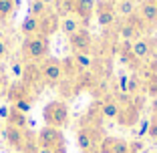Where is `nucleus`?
Listing matches in <instances>:
<instances>
[{"label": "nucleus", "mask_w": 157, "mask_h": 153, "mask_svg": "<svg viewBox=\"0 0 157 153\" xmlns=\"http://www.w3.org/2000/svg\"><path fill=\"white\" fill-rule=\"evenodd\" d=\"M147 89H149V95L157 97V75H151V79L147 83Z\"/></svg>", "instance_id": "nucleus-26"}, {"label": "nucleus", "mask_w": 157, "mask_h": 153, "mask_svg": "<svg viewBox=\"0 0 157 153\" xmlns=\"http://www.w3.org/2000/svg\"><path fill=\"white\" fill-rule=\"evenodd\" d=\"M36 143L38 147H48L55 149L56 153H65V139L60 135V129H55V127L44 125L36 135Z\"/></svg>", "instance_id": "nucleus-4"}, {"label": "nucleus", "mask_w": 157, "mask_h": 153, "mask_svg": "<svg viewBox=\"0 0 157 153\" xmlns=\"http://www.w3.org/2000/svg\"><path fill=\"white\" fill-rule=\"evenodd\" d=\"M8 111H10V107H0V117H8Z\"/></svg>", "instance_id": "nucleus-31"}, {"label": "nucleus", "mask_w": 157, "mask_h": 153, "mask_svg": "<svg viewBox=\"0 0 157 153\" xmlns=\"http://www.w3.org/2000/svg\"><path fill=\"white\" fill-rule=\"evenodd\" d=\"M95 12H97V22L103 28H111L117 20V10L115 4L111 0H99L97 6H95Z\"/></svg>", "instance_id": "nucleus-8"}, {"label": "nucleus", "mask_w": 157, "mask_h": 153, "mask_svg": "<svg viewBox=\"0 0 157 153\" xmlns=\"http://www.w3.org/2000/svg\"><path fill=\"white\" fill-rule=\"evenodd\" d=\"M111 2H113V4H117V2H121V0H111Z\"/></svg>", "instance_id": "nucleus-34"}, {"label": "nucleus", "mask_w": 157, "mask_h": 153, "mask_svg": "<svg viewBox=\"0 0 157 153\" xmlns=\"http://www.w3.org/2000/svg\"><path fill=\"white\" fill-rule=\"evenodd\" d=\"M36 153H56V151H55V149H48V147H38Z\"/></svg>", "instance_id": "nucleus-32"}, {"label": "nucleus", "mask_w": 157, "mask_h": 153, "mask_svg": "<svg viewBox=\"0 0 157 153\" xmlns=\"http://www.w3.org/2000/svg\"><path fill=\"white\" fill-rule=\"evenodd\" d=\"M69 2H71V14H75L83 22H87L91 18L93 12H95V6H97L95 0H69Z\"/></svg>", "instance_id": "nucleus-13"}, {"label": "nucleus", "mask_w": 157, "mask_h": 153, "mask_svg": "<svg viewBox=\"0 0 157 153\" xmlns=\"http://www.w3.org/2000/svg\"><path fill=\"white\" fill-rule=\"evenodd\" d=\"M75 141L81 153H97L99 145H101L97 137V129H89V127H78L75 133Z\"/></svg>", "instance_id": "nucleus-6"}, {"label": "nucleus", "mask_w": 157, "mask_h": 153, "mask_svg": "<svg viewBox=\"0 0 157 153\" xmlns=\"http://www.w3.org/2000/svg\"><path fill=\"white\" fill-rule=\"evenodd\" d=\"M12 75L14 77H18V79H22V75H24V67L20 60H14L12 63Z\"/></svg>", "instance_id": "nucleus-25"}, {"label": "nucleus", "mask_w": 157, "mask_h": 153, "mask_svg": "<svg viewBox=\"0 0 157 153\" xmlns=\"http://www.w3.org/2000/svg\"><path fill=\"white\" fill-rule=\"evenodd\" d=\"M81 22L83 20H78L75 14H67V16H63L60 18V33L63 34H67V36H71V34H75L78 30V28H85V26H81Z\"/></svg>", "instance_id": "nucleus-17"}, {"label": "nucleus", "mask_w": 157, "mask_h": 153, "mask_svg": "<svg viewBox=\"0 0 157 153\" xmlns=\"http://www.w3.org/2000/svg\"><path fill=\"white\" fill-rule=\"evenodd\" d=\"M149 137L151 139H157V115L151 117V121H149Z\"/></svg>", "instance_id": "nucleus-24"}, {"label": "nucleus", "mask_w": 157, "mask_h": 153, "mask_svg": "<svg viewBox=\"0 0 157 153\" xmlns=\"http://www.w3.org/2000/svg\"><path fill=\"white\" fill-rule=\"evenodd\" d=\"M20 33H22L24 36L38 34V18L36 16H30V14H28L26 18L22 20V24H20Z\"/></svg>", "instance_id": "nucleus-19"}, {"label": "nucleus", "mask_w": 157, "mask_h": 153, "mask_svg": "<svg viewBox=\"0 0 157 153\" xmlns=\"http://www.w3.org/2000/svg\"><path fill=\"white\" fill-rule=\"evenodd\" d=\"M6 125H12V127H16V129H26L28 119H26V115H24V113H20L18 109H14V107L10 105L8 117H6Z\"/></svg>", "instance_id": "nucleus-18"}, {"label": "nucleus", "mask_w": 157, "mask_h": 153, "mask_svg": "<svg viewBox=\"0 0 157 153\" xmlns=\"http://www.w3.org/2000/svg\"><path fill=\"white\" fill-rule=\"evenodd\" d=\"M129 52L133 55V59H137V60H149L153 55H155V47H153V40H151V38H147V36L137 38V40L131 42Z\"/></svg>", "instance_id": "nucleus-9"}, {"label": "nucleus", "mask_w": 157, "mask_h": 153, "mask_svg": "<svg viewBox=\"0 0 157 153\" xmlns=\"http://www.w3.org/2000/svg\"><path fill=\"white\" fill-rule=\"evenodd\" d=\"M16 8V0H0V20H6Z\"/></svg>", "instance_id": "nucleus-22"}, {"label": "nucleus", "mask_w": 157, "mask_h": 153, "mask_svg": "<svg viewBox=\"0 0 157 153\" xmlns=\"http://www.w3.org/2000/svg\"><path fill=\"white\" fill-rule=\"evenodd\" d=\"M127 83H129V79H127V77H121V91H123V93H127Z\"/></svg>", "instance_id": "nucleus-29"}, {"label": "nucleus", "mask_w": 157, "mask_h": 153, "mask_svg": "<svg viewBox=\"0 0 157 153\" xmlns=\"http://www.w3.org/2000/svg\"><path fill=\"white\" fill-rule=\"evenodd\" d=\"M6 55H8V42L0 36V59H4Z\"/></svg>", "instance_id": "nucleus-27"}, {"label": "nucleus", "mask_w": 157, "mask_h": 153, "mask_svg": "<svg viewBox=\"0 0 157 153\" xmlns=\"http://www.w3.org/2000/svg\"><path fill=\"white\" fill-rule=\"evenodd\" d=\"M153 115H157V97L153 99Z\"/></svg>", "instance_id": "nucleus-33"}, {"label": "nucleus", "mask_w": 157, "mask_h": 153, "mask_svg": "<svg viewBox=\"0 0 157 153\" xmlns=\"http://www.w3.org/2000/svg\"><path fill=\"white\" fill-rule=\"evenodd\" d=\"M2 135H4V141L12 149H16V151H20V153L24 151V145H26V139H28V135H26L24 129H16V127H12V125H6L4 131H2Z\"/></svg>", "instance_id": "nucleus-10"}, {"label": "nucleus", "mask_w": 157, "mask_h": 153, "mask_svg": "<svg viewBox=\"0 0 157 153\" xmlns=\"http://www.w3.org/2000/svg\"><path fill=\"white\" fill-rule=\"evenodd\" d=\"M99 151L101 153H133L131 143L119 137H103L101 145H99Z\"/></svg>", "instance_id": "nucleus-12"}, {"label": "nucleus", "mask_w": 157, "mask_h": 153, "mask_svg": "<svg viewBox=\"0 0 157 153\" xmlns=\"http://www.w3.org/2000/svg\"><path fill=\"white\" fill-rule=\"evenodd\" d=\"M135 8H137V4H135L133 0H121V2L115 4L117 16H125V18H131L135 14Z\"/></svg>", "instance_id": "nucleus-20"}, {"label": "nucleus", "mask_w": 157, "mask_h": 153, "mask_svg": "<svg viewBox=\"0 0 157 153\" xmlns=\"http://www.w3.org/2000/svg\"><path fill=\"white\" fill-rule=\"evenodd\" d=\"M133 18L141 26V30H151V28L157 26V6L153 2H149V0L139 2L137 8H135Z\"/></svg>", "instance_id": "nucleus-3"}, {"label": "nucleus", "mask_w": 157, "mask_h": 153, "mask_svg": "<svg viewBox=\"0 0 157 153\" xmlns=\"http://www.w3.org/2000/svg\"><path fill=\"white\" fill-rule=\"evenodd\" d=\"M38 2H40V4H44L46 8H51V6H55L59 0H38Z\"/></svg>", "instance_id": "nucleus-30"}, {"label": "nucleus", "mask_w": 157, "mask_h": 153, "mask_svg": "<svg viewBox=\"0 0 157 153\" xmlns=\"http://www.w3.org/2000/svg\"><path fill=\"white\" fill-rule=\"evenodd\" d=\"M46 10H48V8H46L44 4H40L38 0H33V4H30V8H28V14H30V16H36V18H40Z\"/></svg>", "instance_id": "nucleus-23"}, {"label": "nucleus", "mask_w": 157, "mask_h": 153, "mask_svg": "<svg viewBox=\"0 0 157 153\" xmlns=\"http://www.w3.org/2000/svg\"><path fill=\"white\" fill-rule=\"evenodd\" d=\"M69 105L65 101H51L46 103L44 109H42V121L44 125L55 127V129H63V127L69 125Z\"/></svg>", "instance_id": "nucleus-1"}, {"label": "nucleus", "mask_w": 157, "mask_h": 153, "mask_svg": "<svg viewBox=\"0 0 157 153\" xmlns=\"http://www.w3.org/2000/svg\"><path fill=\"white\" fill-rule=\"evenodd\" d=\"M48 38L46 36H40V34H33V36H24L22 40V56L30 63V60H44L46 55H48Z\"/></svg>", "instance_id": "nucleus-2"}, {"label": "nucleus", "mask_w": 157, "mask_h": 153, "mask_svg": "<svg viewBox=\"0 0 157 153\" xmlns=\"http://www.w3.org/2000/svg\"><path fill=\"white\" fill-rule=\"evenodd\" d=\"M59 26H60V16L56 12H52V10H46L38 18V34L40 36L48 38L55 30H59Z\"/></svg>", "instance_id": "nucleus-11"}, {"label": "nucleus", "mask_w": 157, "mask_h": 153, "mask_svg": "<svg viewBox=\"0 0 157 153\" xmlns=\"http://www.w3.org/2000/svg\"><path fill=\"white\" fill-rule=\"evenodd\" d=\"M73 63L81 71H91L93 65H95V60H93L91 55H73Z\"/></svg>", "instance_id": "nucleus-21"}, {"label": "nucleus", "mask_w": 157, "mask_h": 153, "mask_svg": "<svg viewBox=\"0 0 157 153\" xmlns=\"http://www.w3.org/2000/svg\"><path fill=\"white\" fill-rule=\"evenodd\" d=\"M137 119H139V107L135 105L133 101L127 99V103L121 105V109H119L117 121H119V125H123V127H131V125L137 123Z\"/></svg>", "instance_id": "nucleus-14"}, {"label": "nucleus", "mask_w": 157, "mask_h": 153, "mask_svg": "<svg viewBox=\"0 0 157 153\" xmlns=\"http://www.w3.org/2000/svg\"><path fill=\"white\" fill-rule=\"evenodd\" d=\"M69 47L75 55H91L93 48V36L87 28H78L75 34L69 36Z\"/></svg>", "instance_id": "nucleus-7"}, {"label": "nucleus", "mask_w": 157, "mask_h": 153, "mask_svg": "<svg viewBox=\"0 0 157 153\" xmlns=\"http://www.w3.org/2000/svg\"><path fill=\"white\" fill-rule=\"evenodd\" d=\"M149 2H153V4H155V6H157V0H149Z\"/></svg>", "instance_id": "nucleus-35"}, {"label": "nucleus", "mask_w": 157, "mask_h": 153, "mask_svg": "<svg viewBox=\"0 0 157 153\" xmlns=\"http://www.w3.org/2000/svg\"><path fill=\"white\" fill-rule=\"evenodd\" d=\"M38 73H40L42 81L55 85V83H59V81L63 79V75H65V63H60L59 59L46 56L40 65H38Z\"/></svg>", "instance_id": "nucleus-5"}, {"label": "nucleus", "mask_w": 157, "mask_h": 153, "mask_svg": "<svg viewBox=\"0 0 157 153\" xmlns=\"http://www.w3.org/2000/svg\"><path fill=\"white\" fill-rule=\"evenodd\" d=\"M137 87H139V81L137 79H129V83H127V95H129V93H135V91H137Z\"/></svg>", "instance_id": "nucleus-28"}, {"label": "nucleus", "mask_w": 157, "mask_h": 153, "mask_svg": "<svg viewBox=\"0 0 157 153\" xmlns=\"http://www.w3.org/2000/svg\"><path fill=\"white\" fill-rule=\"evenodd\" d=\"M119 34H121V38H125V40H137V38H141L143 30H141V26L135 22L133 16H131V18H125V22L119 26Z\"/></svg>", "instance_id": "nucleus-15"}, {"label": "nucleus", "mask_w": 157, "mask_h": 153, "mask_svg": "<svg viewBox=\"0 0 157 153\" xmlns=\"http://www.w3.org/2000/svg\"><path fill=\"white\" fill-rule=\"evenodd\" d=\"M119 109H121V103L117 101L115 97H105L101 103V115L105 119H117L119 115Z\"/></svg>", "instance_id": "nucleus-16"}]
</instances>
